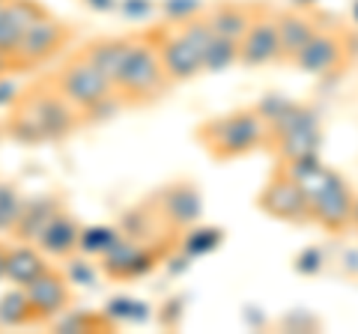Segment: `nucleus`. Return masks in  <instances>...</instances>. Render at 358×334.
<instances>
[{
  "instance_id": "aec40b11",
  "label": "nucleus",
  "mask_w": 358,
  "mask_h": 334,
  "mask_svg": "<svg viewBox=\"0 0 358 334\" xmlns=\"http://www.w3.org/2000/svg\"><path fill=\"white\" fill-rule=\"evenodd\" d=\"M78 242H81V224H78V218L69 212V209H63L48 224V230L39 236V251L45 257H54V260H69L78 254Z\"/></svg>"
},
{
  "instance_id": "58836bf2",
  "label": "nucleus",
  "mask_w": 358,
  "mask_h": 334,
  "mask_svg": "<svg viewBox=\"0 0 358 334\" xmlns=\"http://www.w3.org/2000/svg\"><path fill=\"white\" fill-rule=\"evenodd\" d=\"M352 18L358 21V0H355V6H352Z\"/></svg>"
},
{
  "instance_id": "dca6fc26",
  "label": "nucleus",
  "mask_w": 358,
  "mask_h": 334,
  "mask_svg": "<svg viewBox=\"0 0 358 334\" xmlns=\"http://www.w3.org/2000/svg\"><path fill=\"white\" fill-rule=\"evenodd\" d=\"M63 209L66 206H63L60 194H36V197L24 200V209H21V215H18L15 227H13V239L36 245L39 236L48 230V224L63 212Z\"/></svg>"
},
{
  "instance_id": "4be33fe9",
  "label": "nucleus",
  "mask_w": 358,
  "mask_h": 334,
  "mask_svg": "<svg viewBox=\"0 0 358 334\" xmlns=\"http://www.w3.org/2000/svg\"><path fill=\"white\" fill-rule=\"evenodd\" d=\"M27 326H42V319L30 302L27 289L15 286L0 296V328H27Z\"/></svg>"
},
{
  "instance_id": "72a5a7b5",
  "label": "nucleus",
  "mask_w": 358,
  "mask_h": 334,
  "mask_svg": "<svg viewBox=\"0 0 358 334\" xmlns=\"http://www.w3.org/2000/svg\"><path fill=\"white\" fill-rule=\"evenodd\" d=\"M18 96H21V90H18L13 81H9V75L0 78V108H13Z\"/></svg>"
},
{
  "instance_id": "a211bd4d",
  "label": "nucleus",
  "mask_w": 358,
  "mask_h": 334,
  "mask_svg": "<svg viewBox=\"0 0 358 334\" xmlns=\"http://www.w3.org/2000/svg\"><path fill=\"white\" fill-rule=\"evenodd\" d=\"M257 13H260V3H251V0H218V3L206 6L203 15L218 36L239 42L245 30L251 27V21L257 18Z\"/></svg>"
},
{
  "instance_id": "4c0bfd02",
  "label": "nucleus",
  "mask_w": 358,
  "mask_h": 334,
  "mask_svg": "<svg viewBox=\"0 0 358 334\" xmlns=\"http://www.w3.org/2000/svg\"><path fill=\"white\" fill-rule=\"evenodd\" d=\"M352 230H358V194H355V206H352Z\"/></svg>"
},
{
  "instance_id": "20e7f679",
  "label": "nucleus",
  "mask_w": 358,
  "mask_h": 334,
  "mask_svg": "<svg viewBox=\"0 0 358 334\" xmlns=\"http://www.w3.org/2000/svg\"><path fill=\"white\" fill-rule=\"evenodd\" d=\"M179 233H164L159 239H131L120 236L110 248L99 257V272L110 281H138L176 251Z\"/></svg>"
},
{
  "instance_id": "c756f323",
  "label": "nucleus",
  "mask_w": 358,
  "mask_h": 334,
  "mask_svg": "<svg viewBox=\"0 0 358 334\" xmlns=\"http://www.w3.org/2000/svg\"><path fill=\"white\" fill-rule=\"evenodd\" d=\"M159 9H162L167 24H179V21H188V18L200 15L206 9V3L203 0H164Z\"/></svg>"
},
{
  "instance_id": "39448f33",
  "label": "nucleus",
  "mask_w": 358,
  "mask_h": 334,
  "mask_svg": "<svg viewBox=\"0 0 358 334\" xmlns=\"http://www.w3.org/2000/svg\"><path fill=\"white\" fill-rule=\"evenodd\" d=\"M322 147V126L320 110L310 105L293 102L272 126H268V147L278 155V161H299L320 155Z\"/></svg>"
},
{
  "instance_id": "5701e85b",
  "label": "nucleus",
  "mask_w": 358,
  "mask_h": 334,
  "mask_svg": "<svg viewBox=\"0 0 358 334\" xmlns=\"http://www.w3.org/2000/svg\"><path fill=\"white\" fill-rule=\"evenodd\" d=\"M3 131L13 140L24 143V147H39V143H48V135H45V129L39 126V119L33 117V110L15 99V105L9 108V117L3 119Z\"/></svg>"
},
{
  "instance_id": "e433bc0d",
  "label": "nucleus",
  "mask_w": 358,
  "mask_h": 334,
  "mask_svg": "<svg viewBox=\"0 0 358 334\" xmlns=\"http://www.w3.org/2000/svg\"><path fill=\"white\" fill-rule=\"evenodd\" d=\"M6 260H9V245L0 242V281H6Z\"/></svg>"
},
{
  "instance_id": "a878e982",
  "label": "nucleus",
  "mask_w": 358,
  "mask_h": 334,
  "mask_svg": "<svg viewBox=\"0 0 358 334\" xmlns=\"http://www.w3.org/2000/svg\"><path fill=\"white\" fill-rule=\"evenodd\" d=\"M122 236V230L117 224H90L81 227V242H78V254L84 257H102V254Z\"/></svg>"
},
{
  "instance_id": "9b49d317",
  "label": "nucleus",
  "mask_w": 358,
  "mask_h": 334,
  "mask_svg": "<svg viewBox=\"0 0 358 334\" xmlns=\"http://www.w3.org/2000/svg\"><path fill=\"white\" fill-rule=\"evenodd\" d=\"M355 188L350 180L341 173L331 176V182L310 200V221L317 227H322L331 236L352 230V206H355Z\"/></svg>"
},
{
  "instance_id": "c9c22d12",
  "label": "nucleus",
  "mask_w": 358,
  "mask_h": 334,
  "mask_svg": "<svg viewBox=\"0 0 358 334\" xmlns=\"http://www.w3.org/2000/svg\"><path fill=\"white\" fill-rule=\"evenodd\" d=\"M13 72H18V66H15V60H13V57H9V54H3V51H0V78L13 75Z\"/></svg>"
},
{
  "instance_id": "0eeeda50",
  "label": "nucleus",
  "mask_w": 358,
  "mask_h": 334,
  "mask_svg": "<svg viewBox=\"0 0 358 334\" xmlns=\"http://www.w3.org/2000/svg\"><path fill=\"white\" fill-rule=\"evenodd\" d=\"M257 209L263 215L275 218V221H284V224H313L310 221V203L301 185L287 167L278 161L268 182L263 185V191L257 194Z\"/></svg>"
},
{
  "instance_id": "2eb2a0df",
  "label": "nucleus",
  "mask_w": 358,
  "mask_h": 334,
  "mask_svg": "<svg viewBox=\"0 0 358 334\" xmlns=\"http://www.w3.org/2000/svg\"><path fill=\"white\" fill-rule=\"evenodd\" d=\"M322 21L317 18V13H310L308 6L299 9H284L278 13V36H281V63H289L299 57V51L308 45L310 36L317 33V27Z\"/></svg>"
},
{
  "instance_id": "6e6552de",
  "label": "nucleus",
  "mask_w": 358,
  "mask_h": 334,
  "mask_svg": "<svg viewBox=\"0 0 358 334\" xmlns=\"http://www.w3.org/2000/svg\"><path fill=\"white\" fill-rule=\"evenodd\" d=\"M75 39V27L69 21L57 18L54 13H45L36 24H33L24 36H21L18 48L13 54V60L18 66V72L36 69V66L51 63L57 54Z\"/></svg>"
},
{
  "instance_id": "423d86ee",
  "label": "nucleus",
  "mask_w": 358,
  "mask_h": 334,
  "mask_svg": "<svg viewBox=\"0 0 358 334\" xmlns=\"http://www.w3.org/2000/svg\"><path fill=\"white\" fill-rule=\"evenodd\" d=\"M18 99L33 110V117L39 119V126L45 129V135H48V143L72 138L75 131L84 126V114L57 90V84H54L51 78H42V81L24 87Z\"/></svg>"
},
{
  "instance_id": "bb28decb",
  "label": "nucleus",
  "mask_w": 358,
  "mask_h": 334,
  "mask_svg": "<svg viewBox=\"0 0 358 334\" xmlns=\"http://www.w3.org/2000/svg\"><path fill=\"white\" fill-rule=\"evenodd\" d=\"M230 66H239V42L215 33V39L209 42L203 54V72H224Z\"/></svg>"
},
{
  "instance_id": "ddd939ff",
  "label": "nucleus",
  "mask_w": 358,
  "mask_h": 334,
  "mask_svg": "<svg viewBox=\"0 0 358 334\" xmlns=\"http://www.w3.org/2000/svg\"><path fill=\"white\" fill-rule=\"evenodd\" d=\"M150 203L155 206V212L164 221L167 230L182 233L185 227H192L203 215V194L192 180H179L173 185H164L159 194L150 197Z\"/></svg>"
},
{
  "instance_id": "9d476101",
  "label": "nucleus",
  "mask_w": 358,
  "mask_h": 334,
  "mask_svg": "<svg viewBox=\"0 0 358 334\" xmlns=\"http://www.w3.org/2000/svg\"><path fill=\"white\" fill-rule=\"evenodd\" d=\"M147 33L155 42V48H159L164 72L173 84H185V81H194L197 75H203V57H200V51L173 24L162 21L155 27H147Z\"/></svg>"
},
{
  "instance_id": "393cba45",
  "label": "nucleus",
  "mask_w": 358,
  "mask_h": 334,
  "mask_svg": "<svg viewBox=\"0 0 358 334\" xmlns=\"http://www.w3.org/2000/svg\"><path fill=\"white\" fill-rule=\"evenodd\" d=\"M224 242V230L221 227H200V224H192L179 233V242H176V251L182 254L185 260H197L203 254L215 251L218 245Z\"/></svg>"
},
{
  "instance_id": "6ab92c4d",
  "label": "nucleus",
  "mask_w": 358,
  "mask_h": 334,
  "mask_svg": "<svg viewBox=\"0 0 358 334\" xmlns=\"http://www.w3.org/2000/svg\"><path fill=\"white\" fill-rule=\"evenodd\" d=\"M131 42H134V33L131 36H102V39L87 42L84 48H78V54L87 57L110 84H114L120 69H122V63H126V57H129V51H131Z\"/></svg>"
},
{
  "instance_id": "b1692460",
  "label": "nucleus",
  "mask_w": 358,
  "mask_h": 334,
  "mask_svg": "<svg viewBox=\"0 0 358 334\" xmlns=\"http://www.w3.org/2000/svg\"><path fill=\"white\" fill-rule=\"evenodd\" d=\"M48 326H51V328H57V331H90V334H99V331H117V322L110 319L105 310L93 314V310H78V307L63 310V314H60V317H54Z\"/></svg>"
},
{
  "instance_id": "f3484780",
  "label": "nucleus",
  "mask_w": 358,
  "mask_h": 334,
  "mask_svg": "<svg viewBox=\"0 0 358 334\" xmlns=\"http://www.w3.org/2000/svg\"><path fill=\"white\" fill-rule=\"evenodd\" d=\"M48 13L39 0H6L3 13H0V51L13 57L21 36Z\"/></svg>"
},
{
  "instance_id": "f257e3e1",
  "label": "nucleus",
  "mask_w": 358,
  "mask_h": 334,
  "mask_svg": "<svg viewBox=\"0 0 358 334\" xmlns=\"http://www.w3.org/2000/svg\"><path fill=\"white\" fill-rule=\"evenodd\" d=\"M197 143L206 150L212 161H233L245 159L257 150L268 147V122L260 110L236 108L230 114H218L197 126Z\"/></svg>"
},
{
  "instance_id": "4468645a",
  "label": "nucleus",
  "mask_w": 358,
  "mask_h": 334,
  "mask_svg": "<svg viewBox=\"0 0 358 334\" xmlns=\"http://www.w3.org/2000/svg\"><path fill=\"white\" fill-rule=\"evenodd\" d=\"M24 289H27L33 307H36L42 326H48L54 317H60L63 310H69L75 302L72 281L66 277V272L54 269V266H48V269L33 277L30 284H24Z\"/></svg>"
},
{
  "instance_id": "7ed1b4c3",
  "label": "nucleus",
  "mask_w": 358,
  "mask_h": 334,
  "mask_svg": "<svg viewBox=\"0 0 358 334\" xmlns=\"http://www.w3.org/2000/svg\"><path fill=\"white\" fill-rule=\"evenodd\" d=\"M51 81L57 84V90L69 99V102L81 110L84 119H105V114H114V110L126 108L122 99L117 96L114 84L96 69L93 63L81 54H72L57 72L51 75Z\"/></svg>"
},
{
  "instance_id": "cd10ccee",
  "label": "nucleus",
  "mask_w": 358,
  "mask_h": 334,
  "mask_svg": "<svg viewBox=\"0 0 358 334\" xmlns=\"http://www.w3.org/2000/svg\"><path fill=\"white\" fill-rule=\"evenodd\" d=\"M21 209H24V197H21L18 185L0 182V233H13Z\"/></svg>"
},
{
  "instance_id": "f8f14e48",
  "label": "nucleus",
  "mask_w": 358,
  "mask_h": 334,
  "mask_svg": "<svg viewBox=\"0 0 358 334\" xmlns=\"http://www.w3.org/2000/svg\"><path fill=\"white\" fill-rule=\"evenodd\" d=\"M281 63V36H278V9L260 3V13L239 39V66L260 69V66Z\"/></svg>"
},
{
  "instance_id": "473e14b6",
  "label": "nucleus",
  "mask_w": 358,
  "mask_h": 334,
  "mask_svg": "<svg viewBox=\"0 0 358 334\" xmlns=\"http://www.w3.org/2000/svg\"><path fill=\"white\" fill-rule=\"evenodd\" d=\"M117 9L120 13H126V15H131V18H143L147 13H152L155 6L150 3V0H120Z\"/></svg>"
},
{
  "instance_id": "412c9836",
  "label": "nucleus",
  "mask_w": 358,
  "mask_h": 334,
  "mask_svg": "<svg viewBox=\"0 0 358 334\" xmlns=\"http://www.w3.org/2000/svg\"><path fill=\"white\" fill-rule=\"evenodd\" d=\"M48 257L39 251V245L33 242H18L9 248V260H6V281H13L15 286L30 284L36 275L48 269Z\"/></svg>"
},
{
  "instance_id": "c85d7f7f",
  "label": "nucleus",
  "mask_w": 358,
  "mask_h": 334,
  "mask_svg": "<svg viewBox=\"0 0 358 334\" xmlns=\"http://www.w3.org/2000/svg\"><path fill=\"white\" fill-rule=\"evenodd\" d=\"M105 314L110 317L120 326V322H143L150 317V305H143L138 302V298H131V296H117V298H110V302L105 305Z\"/></svg>"
},
{
  "instance_id": "f704fd0d",
  "label": "nucleus",
  "mask_w": 358,
  "mask_h": 334,
  "mask_svg": "<svg viewBox=\"0 0 358 334\" xmlns=\"http://www.w3.org/2000/svg\"><path fill=\"white\" fill-rule=\"evenodd\" d=\"M87 9H93V13H110V9H117L120 0H81Z\"/></svg>"
},
{
  "instance_id": "7c9ffc66",
  "label": "nucleus",
  "mask_w": 358,
  "mask_h": 334,
  "mask_svg": "<svg viewBox=\"0 0 358 334\" xmlns=\"http://www.w3.org/2000/svg\"><path fill=\"white\" fill-rule=\"evenodd\" d=\"M322 266H326V251L320 248V245H308V248H301L296 254V260H293V269L299 275H320L322 272Z\"/></svg>"
},
{
  "instance_id": "f03ea898",
  "label": "nucleus",
  "mask_w": 358,
  "mask_h": 334,
  "mask_svg": "<svg viewBox=\"0 0 358 334\" xmlns=\"http://www.w3.org/2000/svg\"><path fill=\"white\" fill-rule=\"evenodd\" d=\"M171 87H173V81L164 72V63L159 57L155 42L150 39V33L147 30L134 33L131 51L114 81V90L122 99V105L126 108L152 105L155 99H162Z\"/></svg>"
},
{
  "instance_id": "1a4fd4ad",
  "label": "nucleus",
  "mask_w": 358,
  "mask_h": 334,
  "mask_svg": "<svg viewBox=\"0 0 358 334\" xmlns=\"http://www.w3.org/2000/svg\"><path fill=\"white\" fill-rule=\"evenodd\" d=\"M350 36L346 30L334 27V24H320L317 33L310 36V42L299 51V57L293 60V66L305 75H317L326 78L343 69V63L350 60Z\"/></svg>"
},
{
  "instance_id": "ea45409f",
  "label": "nucleus",
  "mask_w": 358,
  "mask_h": 334,
  "mask_svg": "<svg viewBox=\"0 0 358 334\" xmlns=\"http://www.w3.org/2000/svg\"><path fill=\"white\" fill-rule=\"evenodd\" d=\"M3 6H6V0H0V13H3Z\"/></svg>"
},
{
  "instance_id": "2f4dec72",
  "label": "nucleus",
  "mask_w": 358,
  "mask_h": 334,
  "mask_svg": "<svg viewBox=\"0 0 358 334\" xmlns=\"http://www.w3.org/2000/svg\"><path fill=\"white\" fill-rule=\"evenodd\" d=\"M66 277L72 284H84V286H96V272L93 266L87 260H78V257H69V269H66Z\"/></svg>"
}]
</instances>
